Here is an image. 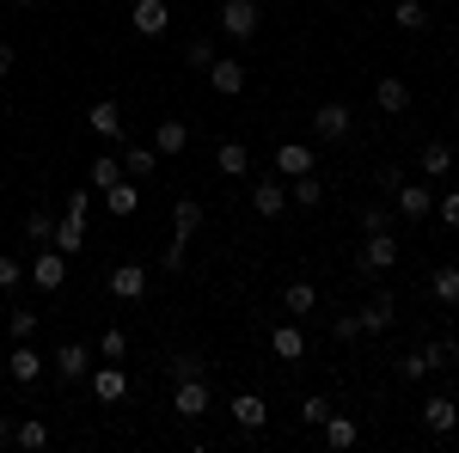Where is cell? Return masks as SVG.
Instances as JSON below:
<instances>
[{
  "label": "cell",
  "mask_w": 459,
  "mask_h": 453,
  "mask_svg": "<svg viewBox=\"0 0 459 453\" xmlns=\"http://www.w3.org/2000/svg\"><path fill=\"white\" fill-rule=\"evenodd\" d=\"M25 282H37L43 294H56V288L68 282V251H56V245H37V257L25 264Z\"/></svg>",
  "instance_id": "1"
},
{
  "label": "cell",
  "mask_w": 459,
  "mask_h": 453,
  "mask_svg": "<svg viewBox=\"0 0 459 453\" xmlns=\"http://www.w3.org/2000/svg\"><path fill=\"white\" fill-rule=\"evenodd\" d=\"M257 0H221V37H233V43H246V37H257Z\"/></svg>",
  "instance_id": "2"
},
{
  "label": "cell",
  "mask_w": 459,
  "mask_h": 453,
  "mask_svg": "<svg viewBox=\"0 0 459 453\" xmlns=\"http://www.w3.org/2000/svg\"><path fill=\"white\" fill-rule=\"evenodd\" d=\"M49 368H56V380H86V374H92V344H80V337L56 344Z\"/></svg>",
  "instance_id": "3"
},
{
  "label": "cell",
  "mask_w": 459,
  "mask_h": 453,
  "mask_svg": "<svg viewBox=\"0 0 459 453\" xmlns=\"http://www.w3.org/2000/svg\"><path fill=\"white\" fill-rule=\"evenodd\" d=\"M129 25H135V37H166L172 31V6L166 0H135L129 6Z\"/></svg>",
  "instance_id": "4"
},
{
  "label": "cell",
  "mask_w": 459,
  "mask_h": 453,
  "mask_svg": "<svg viewBox=\"0 0 459 453\" xmlns=\"http://www.w3.org/2000/svg\"><path fill=\"white\" fill-rule=\"evenodd\" d=\"M172 411H178V417H190V423L214 411V398H209V386H203V374H196V380H178V386H172Z\"/></svg>",
  "instance_id": "5"
},
{
  "label": "cell",
  "mask_w": 459,
  "mask_h": 453,
  "mask_svg": "<svg viewBox=\"0 0 459 453\" xmlns=\"http://www.w3.org/2000/svg\"><path fill=\"white\" fill-rule=\"evenodd\" d=\"M313 166H318V153L307 141H282V147L270 153V172L276 178H300V172H313Z\"/></svg>",
  "instance_id": "6"
},
{
  "label": "cell",
  "mask_w": 459,
  "mask_h": 453,
  "mask_svg": "<svg viewBox=\"0 0 459 453\" xmlns=\"http://www.w3.org/2000/svg\"><path fill=\"white\" fill-rule=\"evenodd\" d=\"M251 214H264V221L288 214V178H257L251 184Z\"/></svg>",
  "instance_id": "7"
},
{
  "label": "cell",
  "mask_w": 459,
  "mask_h": 453,
  "mask_svg": "<svg viewBox=\"0 0 459 453\" xmlns=\"http://www.w3.org/2000/svg\"><path fill=\"white\" fill-rule=\"evenodd\" d=\"M209 86L221 99H239L246 92V62H233V56H214L209 62Z\"/></svg>",
  "instance_id": "8"
},
{
  "label": "cell",
  "mask_w": 459,
  "mask_h": 453,
  "mask_svg": "<svg viewBox=\"0 0 459 453\" xmlns=\"http://www.w3.org/2000/svg\"><path fill=\"white\" fill-rule=\"evenodd\" d=\"M392 203H398L404 221H429V214H435V190H429V184H398Z\"/></svg>",
  "instance_id": "9"
},
{
  "label": "cell",
  "mask_w": 459,
  "mask_h": 453,
  "mask_svg": "<svg viewBox=\"0 0 459 453\" xmlns=\"http://www.w3.org/2000/svg\"><path fill=\"white\" fill-rule=\"evenodd\" d=\"M86 380H92V398H99V405H117V398L129 392V374H123L117 362H99V368H92Z\"/></svg>",
  "instance_id": "10"
},
{
  "label": "cell",
  "mask_w": 459,
  "mask_h": 453,
  "mask_svg": "<svg viewBox=\"0 0 459 453\" xmlns=\"http://www.w3.org/2000/svg\"><path fill=\"white\" fill-rule=\"evenodd\" d=\"M423 429H429V435H454V429H459V405L447 398V392L423 398Z\"/></svg>",
  "instance_id": "11"
},
{
  "label": "cell",
  "mask_w": 459,
  "mask_h": 453,
  "mask_svg": "<svg viewBox=\"0 0 459 453\" xmlns=\"http://www.w3.org/2000/svg\"><path fill=\"white\" fill-rule=\"evenodd\" d=\"M43 368H49V355H37L31 344H13V355H6V374L19 386H31V380H43Z\"/></svg>",
  "instance_id": "12"
},
{
  "label": "cell",
  "mask_w": 459,
  "mask_h": 453,
  "mask_svg": "<svg viewBox=\"0 0 459 453\" xmlns=\"http://www.w3.org/2000/svg\"><path fill=\"white\" fill-rule=\"evenodd\" d=\"M392 264H398V240H392V227H386V233H368V245H361V270L380 276V270H392Z\"/></svg>",
  "instance_id": "13"
},
{
  "label": "cell",
  "mask_w": 459,
  "mask_h": 453,
  "mask_svg": "<svg viewBox=\"0 0 459 453\" xmlns=\"http://www.w3.org/2000/svg\"><path fill=\"white\" fill-rule=\"evenodd\" d=\"M313 135L318 141H343V135H350V105H337V99H331V105H318L313 110Z\"/></svg>",
  "instance_id": "14"
},
{
  "label": "cell",
  "mask_w": 459,
  "mask_h": 453,
  "mask_svg": "<svg viewBox=\"0 0 459 453\" xmlns=\"http://www.w3.org/2000/svg\"><path fill=\"white\" fill-rule=\"evenodd\" d=\"M86 129L99 141H123V110H117V99H99V105L86 110Z\"/></svg>",
  "instance_id": "15"
},
{
  "label": "cell",
  "mask_w": 459,
  "mask_h": 453,
  "mask_svg": "<svg viewBox=\"0 0 459 453\" xmlns=\"http://www.w3.org/2000/svg\"><path fill=\"white\" fill-rule=\"evenodd\" d=\"M417 166H423L429 184H441L447 172H459V160H454V147H447V141H429L423 153H417Z\"/></svg>",
  "instance_id": "16"
},
{
  "label": "cell",
  "mask_w": 459,
  "mask_h": 453,
  "mask_svg": "<svg viewBox=\"0 0 459 453\" xmlns=\"http://www.w3.org/2000/svg\"><path fill=\"white\" fill-rule=\"evenodd\" d=\"M110 294H117V301H142L147 294V264H117V270H110Z\"/></svg>",
  "instance_id": "17"
},
{
  "label": "cell",
  "mask_w": 459,
  "mask_h": 453,
  "mask_svg": "<svg viewBox=\"0 0 459 453\" xmlns=\"http://www.w3.org/2000/svg\"><path fill=\"white\" fill-rule=\"evenodd\" d=\"M153 147H160V160H178V153L190 147V123H184V117H166V123L153 129Z\"/></svg>",
  "instance_id": "18"
},
{
  "label": "cell",
  "mask_w": 459,
  "mask_h": 453,
  "mask_svg": "<svg viewBox=\"0 0 459 453\" xmlns=\"http://www.w3.org/2000/svg\"><path fill=\"white\" fill-rule=\"evenodd\" d=\"M227 411H233V423H239V429H246V435H257V429H264V423H270V405H264V398H257V392H239V398H233V405H227Z\"/></svg>",
  "instance_id": "19"
},
{
  "label": "cell",
  "mask_w": 459,
  "mask_h": 453,
  "mask_svg": "<svg viewBox=\"0 0 459 453\" xmlns=\"http://www.w3.org/2000/svg\"><path fill=\"white\" fill-rule=\"evenodd\" d=\"M160 172V147H147V141H135V147H123V178H153Z\"/></svg>",
  "instance_id": "20"
},
{
  "label": "cell",
  "mask_w": 459,
  "mask_h": 453,
  "mask_svg": "<svg viewBox=\"0 0 459 453\" xmlns=\"http://www.w3.org/2000/svg\"><path fill=\"white\" fill-rule=\"evenodd\" d=\"M374 105L386 110V117H404V110H411V86H404L398 74H386V80L374 86Z\"/></svg>",
  "instance_id": "21"
},
{
  "label": "cell",
  "mask_w": 459,
  "mask_h": 453,
  "mask_svg": "<svg viewBox=\"0 0 459 453\" xmlns=\"http://www.w3.org/2000/svg\"><path fill=\"white\" fill-rule=\"evenodd\" d=\"M270 349H276V362H307V331L300 325H276L270 331Z\"/></svg>",
  "instance_id": "22"
},
{
  "label": "cell",
  "mask_w": 459,
  "mask_h": 453,
  "mask_svg": "<svg viewBox=\"0 0 459 453\" xmlns=\"http://www.w3.org/2000/svg\"><path fill=\"white\" fill-rule=\"evenodd\" d=\"M214 172H221V178H246L251 172L246 141H221V147H214Z\"/></svg>",
  "instance_id": "23"
},
{
  "label": "cell",
  "mask_w": 459,
  "mask_h": 453,
  "mask_svg": "<svg viewBox=\"0 0 459 453\" xmlns=\"http://www.w3.org/2000/svg\"><path fill=\"white\" fill-rule=\"evenodd\" d=\"M318 203H325V184H318L313 172L288 178V209H318Z\"/></svg>",
  "instance_id": "24"
},
{
  "label": "cell",
  "mask_w": 459,
  "mask_h": 453,
  "mask_svg": "<svg viewBox=\"0 0 459 453\" xmlns=\"http://www.w3.org/2000/svg\"><path fill=\"white\" fill-rule=\"evenodd\" d=\"M196 227H203V203H196V196H184V203H178L172 209V240H196Z\"/></svg>",
  "instance_id": "25"
},
{
  "label": "cell",
  "mask_w": 459,
  "mask_h": 453,
  "mask_svg": "<svg viewBox=\"0 0 459 453\" xmlns=\"http://www.w3.org/2000/svg\"><path fill=\"white\" fill-rule=\"evenodd\" d=\"M392 313H398V307H392V294H374V301L361 307V331H368V337L392 331Z\"/></svg>",
  "instance_id": "26"
},
{
  "label": "cell",
  "mask_w": 459,
  "mask_h": 453,
  "mask_svg": "<svg viewBox=\"0 0 459 453\" xmlns=\"http://www.w3.org/2000/svg\"><path fill=\"white\" fill-rule=\"evenodd\" d=\"M86 184H92L99 196H105L110 184H123V153H99V160H92V172H86Z\"/></svg>",
  "instance_id": "27"
},
{
  "label": "cell",
  "mask_w": 459,
  "mask_h": 453,
  "mask_svg": "<svg viewBox=\"0 0 459 453\" xmlns=\"http://www.w3.org/2000/svg\"><path fill=\"white\" fill-rule=\"evenodd\" d=\"M318 429H325V448H355V441H361L355 417H337V411H331V417L318 423Z\"/></svg>",
  "instance_id": "28"
},
{
  "label": "cell",
  "mask_w": 459,
  "mask_h": 453,
  "mask_svg": "<svg viewBox=\"0 0 459 453\" xmlns=\"http://www.w3.org/2000/svg\"><path fill=\"white\" fill-rule=\"evenodd\" d=\"M13 441H19L25 453H43V448H49V423H43V417H25V423H13Z\"/></svg>",
  "instance_id": "29"
},
{
  "label": "cell",
  "mask_w": 459,
  "mask_h": 453,
  "mask_svg": "<svg viewBox=\"0 0 459 453\" xmlns=\"http://www.w3.org/2000/svg\"><path fill=\"white\" fill-rule=\"evenodd\" d=\"M80 240H86V214H62V221H56V240H49V245L74 257V251H80Z\"/></svg>",
  "instance_id": "30"
},
{
  "label": "cell",
  "mask_w": 459,
  "mask_h": 453,
  "mask_svg": "<svg viewBox=\"0 0 459 453\" xmlns=\"http://www.w3.org/2000/svg\"><path fill=\"white\" fill-rule=\"evenodd\" d=\"M429 294H435L441 307H459V264H441L435 282H429Z\"/></svg>",
  "instance_id": "31"
},
{
  "label": "cell",
  "mask_w": 459,
  "mask_h": 453,
  "mask_svg": "<svg viewBox=\"0 0 459 453\" xmlns=\"http://www.w3.org/2000/svg\"><path fill=\"white\" fill-rule=\"evenodd\" d=\"M135 203H142L135 178H123V184H110V190H105V209H110V214H135Z\"/></svg>",
  "instance_id": "32"
},
{
  "label": "cell",
  "mask_w": 459,
  "mask_h": 453,
  "mask_svg": "<svg viewBox=\"0 0 459 453\" xmlns=\"http://www.w3.org/2000/svg\"><path fill=\"white\" fill-rule=\"evenodd\" d=\"M282 307H288L294 318L313 313V307H318V288H313V282H288V288H282Z\"/></svg>",
  "instance_id": "33"
},
{
  "label": "cell",
  "mask_w": 459,
  "mask_h": 453,
  "mask_svg": "<svg viewBox=\"0 0 459 453\" xmlns=\"http://www.w3.org/2000/svg\"><path fill=\"white\" fill-rule=\"evenodd\" d=\"M56 221H62V214L31 209V214H25V240H31V245H49V240H56Z\"/></svg>",
  "instance_id": "34"
},
{
  "label": "cell",
  "mask_w": 459,
  "mask_h": 453,
  "mask_svg": "<svg viewBox=\"0 0 459 453\" xmlns=\"http://www.w3.org/2000/svg\"><path fill=\"white\" fill-rule=\"evenodd\" d=\"M6 337H13V344H31L37 337V313L31 307H13V313H6Z\"/></svg>",
  "instance_id": "35"
},
{
  "label": "cell",
  "mask_w": 459,
  "mask_h": 453,
  "mask_svg": "<svg viewBox=\"0 0 459 453\" xmlns=\"http://www.w3.org/2000/svg\"><path fill=\"white\" fill-rule=\"evenodd\" d=\"M392 25H398V31H423V25H429L423 0H398V6H392Z\"/></svg>",
  "instance_id": "36"
},
{
  "label": "cell",
  "mask_w": 459,
  "mask_h": 453,
  "mask_svg": "<svg viewBox=\"0 0 459 453\" xmlns=\"http://www.w3.org/2000/svg\"><path fill=\"white\" fill-rule=\"evenodd\" d=\"M454 355H459V337H441V344H423V362H429V374H441V368H454Z\"/></svg>",
  "instance_id": "37"
},
{
  "label": "cell",
  "mask_w": 459,
  "mask_h": 453,
  "mask_svg": "<svg viewBox=\"0 0 459 453\" xmlns=\"http://www.w3.org/2000/svg\"><path fill=\"white\" fill-rule=\"evenodd\" d=\"M214 56H221V49H214V37H190V49H184V62H190V68H203V74H209Z\"/></svg>",
  "instance_id": "38"
},
{
  "label": "cell",
  "mask_w": 459,
  "mask_h": 453,
  "mask_svg": "<svg viewBox=\"0 0 459 453\" xmlns=\"http://www.w3.org/2000/svg\"><path fill=\"white\" fill-rule=\"evenodd\" d=\"M331 337H337V344H355V337H368V331H361V313H337V318H331Z\"/></svg>",
  "instance_id": "39"
},
{
  "label": "cell",
  "mask_w": 459,
  "mask_h": 453,
  "mask_svg": "<svg viewBox=\"0 0 459 453\" xmlns=\"http://www.w3.org/2000/svg\"><path fill=\"white\" fill-rule=\"evenodd\" d=\"M166 374H172V380H196V374H203V355H190V349H184V355L166 362Z\"/></svg>",
  "instance_id": "40"
},
{
  "label": "cell",
  "mask_w": 459,
  "mask_h": 453,
  "mask_svg": "<svg viewBox=\"0 0 459 453\" xmlns=\"http://www.w3.org/2000/svg\"><path fill=\"white\" fill-rule=\"evenodd\" d=\"M99 355H105V362H123V355H129V337H123V331L110 325L105 337H99Z\"/></svg>",
  "instance_id": "41"
},
{
  "label": "cell",
  "mask_w": 459,
  "mask_h": 453,
  "mask_svg": "<svg viewBox=\"0 0 459 453\" xmlns=\"http://www.w3.org/2000/svg\"><path fill=\"white\" fill-rule=\"evenodd\" d=\"M325 417H331V398H325V392H313V398H300V423H313V429H318Z\"/></svg>",
  "instance_id": "42"
},
{
  "label": "cell",
  "mask_w": 459,
  "mask_h": 453,
  "mask_svg": "<svg viewBox=\"0 0 459 453\" xmlns=\"http://www.w3.org/2000/svg\"><path fill=\"white\" fill-rule=\"evenodd\" d=\"M423 374H429L423 349H411V355H398V380H423Z\"/></svg>",
  "instance_id": "43"
},
{
  "label": "cell",
  "mask_w": 459,
  "mask_h": 453,
  "mask_svg": "<svg viewBox=\"0 0 459 453\" xmlns=\"http://www.w3.org/2000/svg\"><path fill=\"white\" fill-rule=\"evenodd\" d=\"M19 282H25V264L0 251V294H6V288H19Z\"/></svg>",
  "instance_id": "44"
},
{
  "label": "cell",
  "mask_w": 459,
  "mask_h": 453,
  "mask_svg": "<svg viewBox=\"0 0 459 453\" xmlns=\"http://www.w3.org/2000/svg\"><path fill=\"white\" fill-rule=\"evenodd\" d=\"M392 227V214L380 209V203H368V209H361V233H386Z\"/></svg>",
  "instance_id": "45"
},
{
  "label": "cell",
  "mask_w": 459,
  "mask_h": 453,
  "mask_svg": "<svg viewBox=\"0 0 459 453\" xmlns=\"http://www.w3.org/2000/svg\"><path fill=\"white\" fill-rule=\"evenodd\" d=\"M184 257H190V245L172 240V245H166V257H160V270H172V276H178V270H184Z\"/></svg>",
  "instance_id": "46"
},
{
  "label": "cell",
  "mask_w": 459,
  "mask_h": 453,
  "mask_svg": "<svg viewBox=\"0 0 459 453\" xmlns=\"http://www.w3.org/2000/svg\"><path fill=\"white\" fill-rule=\"evenodd\" d=\"M435 214H441V221H447V227H454V233H459V190H447V196L435 203Z\"/></svg>",
  "instance_id": "47"
},
{
  "label": "cell",
  "mask_w": 459,
  "mask_h": 453,
  "mask_svg": "<svg viewBox=\"0 0 459 453\" xmlns=\"http://www.w3.org/2000/svg\"><path fill=\"white\" fill-rule=\"evenodd\" d=\"M68 214H92V184H80V190L68 196Z\"/></svg>",
  "instance_id": "48"
},
{
  "label": "cell",
  "mask_w": 459,
  "mask_h": 453,
  "mask_svg": "<svg viewBox=\"0 0 459 453\" xmlns=\"http://www.w3.org/2000/svg\"><path fill=\"white\" fill-rule=\"evenodd\" d=\"M13 62H19V56H13V43H0V80L13 74Z\"/></svg>",
  "instance_id": "49"
},
{
  "label": "cell",
  "mask_w": 459,
  "mask_h": 453,
  "mask_svg": "<svg viewBox=\"0 0 459 453\" xmlns=\"http://www.w3.org/2000/svg\"><path fill=\"white\" fill-rule=\"evenodd\" d=\"M6 441H13V423H6V417H0V448H6Z\"/></svg>",
  "instance_id": "50"
},
{
  "label": "cell",
  "mask_w": 459,
  "mask_h": 453,
  "mask_svg": "<svg viewBox=\"0 0 459 453\" xmlns=\"http://www.w3.org/2000/svg\"><path fill=\"white\" fill-rule=\"evenodd\" d=\"M454 337H459V307H454Z\"/></svg>",
  "instance_id": "51"
},
{
  "label": "cell",
  "mask_w": 459,
  "mask_h": 453,
  "mask_svg": "<svg viewBox=\"0 0 459 453\" xmlns=\"http://www.w3.org/2000/svg\"><path fill=\"white\" fill-rule=\"evenodd\" d=\"M13 6H37V0H13Z\"/></svg>",
  "instance_id": "52"
},
{
  "label": "cell",
  "mask_w": 459,
  "mask_h": 453,
  "mask_svg": "<svg viewBox=\"0 0 459 453\" xmlns=\"http://www.w3.org/2000/svg\"><path fill=\"white\" fill-rule=\"evenodd\" d=\"M454 129H459V110H454Z\"/></svg>",
  "instance_id": "53"
}]
</instances>
